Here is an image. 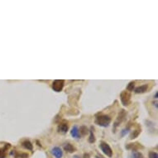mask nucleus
I'll list each match as a JSON object with an SVG mask.
<instances>
[{"label":"nucleus","instance_id":"18","mask_svg":"<svg viewBox=\"0 0 158 158\" xmlns=\"http://www.w3.org/2000/svg\"><path fill=\"white\" fill-rule=\"evenodd\" d=\"M132 158H143V156L141 152H133L132 153Z\"/></svg>","mask_w":158,"mask_h":158},{"label":"nucleus","instance_id":"2","mask_svg":"<svg viewBox=\"0 0 158 158\" xmlns=\"http://www.w3.org/2000/svg\"><path fill=\"white\" fill-rule=\"evenodd\" d=\"M100 147L102 152H104V154H105V155L107 156L108 157H112L113 151H112L111 147H110V146L108 144L107 142H105L104 141H101L100 143Z\"/></svg>","mask_w":158,"mask_h":158},{"label":"nucleus","instance_id":"7","mask_svg":"<svg viewBox=\"0 0 158 158\" xmlns=\"http://www.w3.org/2000/svg\"><path fill=\"white\" fill-rule=\"evenodd\" d=\"M63 148H64L65 151H66V152H69V153H73V152H75V151H76V148L71 144V143H70V142L64 143V144H63Z\"/></svg>","mask_w":158,"mask_h":158},{"label":"nucleus","instance_id":"13","mask_svg":"<svg viewBox=\"0 0 158 158\" xmlns=\"http://www.w3.org/2000/svg\"><path fill=\"white\" fill-rule=\"evenodd\" d=\"M133 148V151H137V149H139V148H142V146H141V145H139V143H131V144H129L128 146H126V148H127V149H129V148Z\"/></svg>","mask_w":158,"mask_h":158},{"label":"nucleus","instance_id":"24","mask_svg":"<svg viewBox=\"0 0 158 158\" xmlns=\"http://www.w3.org/2000/svg\"><path fill=\"white\" fill-rule=\"evenodd\" d=\"M157 94H158V93H157V92H156V93L155 94V95H154V98H156H156H157Z\"/></svg>","mask_w":158,"mask_h":158},{"label":"nucleus","instance_id":"12","mask_svg":"<svg viewBox=\"0 0 158 158\" xmlns=\"http://www.w3.org/2000/svg\"><path fill=\"white\" fill-rule=\"evenodd\" d=\"M140 133H141V127H138V128H137V129H135L134 131L132 132V133L130 134V139L131 140H133V139L137 138Z\"/></svg>","mask_w":158,"mask_h":158},{"label":"nucleus","instance_id":"10","mask_svg":"<svg viewBox=\"0 0 158 158\" xmlns=\"http://www.w3.org/2000/svg\"><path fill=\"white\" fill-rule=\"evenodd\" d=\"M71 135L75 138H80V135L79 133V128L77 126H74L71 128Z\"/></svg>","mask_w":158,"mask_h":158},{"label":"nucleus","instance_id":"17","mask_svg":"<svg viewBox=\"0 0 158 158\" xmlns=\"http://www.w3.org/2000/svg\"><path fill=\"white\" fill-rule=\"evenodd\" d=\"M135 89V82L132 81L127 85V91H133Z\"/></svg>","mask_w":158,"mask_h":158},{"label":"nucleus","instance_id":"5","mask_svg":"<svg viewBox=\"0 0 158 158\" xmlns=\"http://www.w3.org/2000/svg\"><path fill=\"white\" fill-rule=\"evenodd\" d=\"M125 117H126V112H125V110H121V112L118 113V115H117V120L115 121V123H114V128L113 129H116L117 127L118 126V125L123 122L124 120Z\"/></svg>","mask_w":158,"mask_h":158},{"label":"nucleus","instance_id":"3","mask_svg":"<svg viewBox=\"0 0 158 158\" xmlns=\"http://www.w3.org/2000/svg\"><path fill=\"white\" fill-rule=\"evenodd\" d=\"M120 100L123 106H128L131 103V94L127 91H122L120 94Z\"/></svg>","mask_w":158,"mask_h":158},{"label":"nucleus","instance_id":"9","mask_svg":"<svg viewBox=\"0 0 158 158\" xmlns=\"http://www.w3.org/2000/svg\"><path fill=\"white\" fill-rule=\"evenodd\" d=\"M147 89H148L147 84H142V85H140L136 88V89H134V91L136 94H144L145 92H146Z\"/></svg>","mask_w":158,"mask_h":158},{"label":"nucleus","instance_id":"6","mask_svg":"<svg viewBox=\"0 0 158 158\" xmlns=\"http://www.w3.org/2000/svg\"><path fill=\"white\" fill-rule=\"evenodd\" d=\"M69 129V126L66 123H62L61 124H59V126L57 127L58 133H62V134H65L67 133V131Z\"/></svg>","mask_w":158,"mask_h":158},{"label":"nucleus","instance_id":"14","mask_svg":"<svg viewBox=\"0 0 158 158\" xmlns=\"http://www.w3.org/2000/svg\"><path fill=\"white\" fill-rule=\"evenodd\" d=\"M94 127H90V137H89V142L90 143H94L95 142V137H94Z\"/></svg>","mask_w":158,"mask_h":158},{"label":"nucleus","instance_id":"16","mask_svg":"<svg viewBox=\"0 0 158 158\" xmlns=\"http://www.w3.org/2000/svg\"><path fill=\"white\" fill-rule=\"evenodd\" d=\"M79 133H80V135L81 134V135H83V136H85V135H87L88 133H89V130H88L87 127H85V126H81L80 129H79Z\"/></svg>","mask_w":158,"mask_h":158},{"label":"nucleus","instance_id":"23","mask_svg":"<svg viewBox=\"0 0 158 158\" xmlns=\"http://www.w3.org/2000/svg\"><path fill=\"white\" fill-rule=\"evenodd\" d=\"M84 158H90V155H89V154H84Z\"/></svg>","mask_w":158,"mask_h":158},{"label":"nucleus","instance_id":"22","mask_svg":"<svg viewBox=\"0 0 158 158\" xmlns=\"http://www.w3.org/2000/svg\"><path fill=\"white\" fill-rule=\"evenodd\" d=\"M152 104H154V106H155V107L157 108V107H158V105H157V104H158V102H157V100H156L155 101H153V102H152Z\"/></svg>","mask_w":158,"mask_h":158},{"label":"nucleus","instance_id":"1","mask_svg":"<svg viewBox=\"0 0 158 158\" xmlns=\"http://www.w3.org/2000/svg\"><path fill=\"white\" fill-rule=\"evenodd\" d=\"M111 117L107 114H100L95 117V123L103 127H107L111 123Z\"/></svg>","mask_w":158,"mask_h":158},{"label":"nucleus","instance_id":"11","mask_svg":"<svg viewBox=\"0 0 158 158\" xmlns=\"http://www.w3.org/2000/svg\"><path fill=\"white\" fill-rule=\"evenodd\" d=\"M22 146H23L25 149H27L29 151L33 150V145H32V143L29 140H24L22 142Z\"/></svg>","mask_w":158,"mask_h":158},{"label":"nucleus","instance_id":"8","mask_svg":"<svg viewBox=\"0 0 158 158\" xmlns=\"http://www.w3.org/2000/svg\"><path fill=\"white\" fill-rule=\"evenodd\" d=\"M51 153L56 158H61L62 156H63V152H62L61 149L60 147H58V146H55V147L51 149Z\"/></svg>","mask_w":158,"mask_h":158},{"label":"nucleus","instance_id":"19","mask_svg":"<svg viewBox=\"0 0 158 158\" xmlns=\"http://www.w3.org/2000/svg\"><path fill=\"white\" fill-rule=\"evenodd\" d=\"M129 130H130V127H129L123 128V129L121 131V137H124L125 135H127V133H128V132H129Z\"/></svg>","mask_w":158,"mask_h":158},{"label":"nucleus","instance_id":"20","mask_svg":"<svg viewBox=\"0 0 158 158\" xmlns=\"http://www.w3.org/2000/svg\"><path fill=\"white\" fill-rule=\"evenodd\" d=\"M149 158H158V154L155 152H150Z\"/></svg>","mask_w":158,"mask_h":158},{"label":"nucleus","instance_id":"26","mask_svg":"<svg viewBox=\"0 0 158 158\" xmlns=\"http://www.w3.org/2000/svg\"><path fill=\"white\" fill-rule=\"evenodd\" d=\"M73 158H80L79 156H73Z\"/></svg>","mask_w":158,"mask_h":158},{"label":"nucleus","instance_id":"25","mask_svg":"<svg viewBox=\"0 0 158 158\" xmlns=\"http://www.w3.org/2000/svg\"><path fill=\"white\" fill-rule=\"evenodd\" d=\"M96 158H104V157H103V156H100V155H97V156H96Z\"/></svg>","mask_w":158,"mask_h":158},{"label":"nucleus","instance_id":"4","mask_svg":"<svg viewBox=\"0 0 158 158\" xmlns=\"http://www.w3.org/2000/svg\"><path fill=\"white\" fill-rule=\"evenodd\" d=\"M65 85V81L63 80H54L52 83V90L56 92H61L62 90H63Z\"/></svg>","mask_w":158,"mask_h":158},{"label":"nucleus","instance_id":"15","mask_svg":"<svg viewBox=\"0 0 158 158\" xmlns=\"http://www.w3.org/2000/svg\"><path fill=\"white\" fill-rule=\"evenodd\" d=\"M10 147V144H7L5 146H4V148H3V149H0V158H5L6 157V150L7 148H9Z\"/></svg>","mask_w":158,"mask_h":158},{"label":"nucleus","instance_id":"21","mask_svg":"<svg viewBox=\"0 0 158 158\" xmlns=\"http://www.w3.org/2000/svg\"><path fill=\"white\" fill-rule=\"evenodd\" d=\"M20 158H28V155L27 153H22L20 155Z\"/></svg>","mask_w":158,"mask_h":158}]
</instances>
